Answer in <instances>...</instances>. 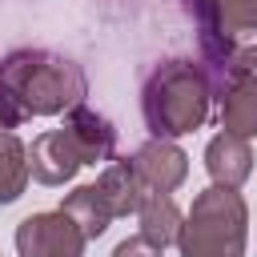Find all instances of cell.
<instances>
[{
    "mask_svg": "<svg viewBox=\"0 0 257 257\" xmlns=\"http://www.w3.org/2000/svg\"><path fill=\"white\" fill-rule=\"evenodd\" d=\"M0 84L12 92V100L20 104L24 116H56L68 112L84 100L88 80L84 72L44 48H20L12 56H4L0 64Z\"/></svg>",
    "mask_w": 257,
    "mask_h": 257,
    "instance_id": "obj_1",
    "label": "cell"
},
{
    "mask_svg": "<svg viewBox=\"0 0 257 257\" xmlns=\"http://www.w3.org/2000/svg\"><path fill=\"white\" fill-rule=\"evenodd\" d=\"M209 76L193 60H165L149 72L141 88V112L157 141L185 137L205 124L209 116Z\"/></svg>",
    "mask_w": 257,
    "mask_h": 257,
    "instance_id": "obj_2",
    "label": "cell"
},
{
    "mask_svg": "<svg viewBox=\"0 0 257 257\" xmlns=\"http://www.w3.org/2000/svg\"><path fill=\"white\" fill-rule=\"evenodd\" d=\"M249 209L237 189H205L197 193L193 209L181 217L177 249L181 257H245L249 237Z\"/></svg>",
    "mask_w": 257,
    "mask_h": 257,
    "instance_id": "obj_3",
    "label": "cell"
},
{
    "mask_svg": "<svg viewBox=\"0 0 257 257\" xmlns=\"http://www.w3.org/2000/svg\"><path fill=\"white\" fill-rule=\"evenodd\" d=\"M221 96V128L233 137H257V44L237 48L213 84Z\"/></svg>",
    "mask_w": 257,
    "mask_h": 257,
    "instance_id": "obj_4",
    "label": "cell"
},
{
    "mask_svg": "<svg viewBox=\"0 0 257 257\" xmlns=\"http://www.w3.org/2000/svg\"><path fill=\"white\" fill-rule=\"evenodd\" d=\"M84 233L68 213H32L16 225V253L20 257H80Z\"/></svg>",
    "mask_w": 257,
    "mask_h": 257,
    "instance_id": "obj_5",
    "label": "cell"
},
{
    "mask_svg": "<svg viewBox=\"0 0 257 257\" xmlns=\"http://www.w3.org/2000/svg\"><path fill=\"white\" fill-rule=\"evenodd\" d=\"M80 149L68 128H48L28 145V177L40 185H64L80 169Z\"/></svg>",
    "mask_w": 257,
    "mask_h": 257,
    "instance_id": "obj_6",
    "label": "cell"
},
{
    "mask_svg": "<svg viewBox=\"0 0 257 257\" xmlns=\"http://www.w3.org/2000/svg\"><path fill=\"white\" fill-rule=\"evenodd\" d=\"M133 169H137V177H141V185H145L149 193H173V189L189 177V157H185L173 141H157V137H153L149 145L137 149Z\"/></svg>",
    "mask_w": 257,
    "mask_h": 257,
    "instance_id": "obj_7",
    "label": "cell"
},
{
    "mask_svg": "<svg viewBox=\"0 0 257 257\" xmlns=\"http://www.w3.org/2000/svg\"><path fill=\"white\" fill-rule=\"evenodd\" d=\"M64 128L72 133L84 165H108V161H116V133H112V124H108L100 112H92L88 104L68 108Z\"/></svg>",
    "mask_w": 257,
    "mask_h": 257,
    "instance_id": "obj_8",
    "label": "cell"
},
{
    "mask_svg": "<svg viewBox=\"0 0 257 257\" xmlns=\"http://www.w3.org/2000/svg\"><path fill=\"white\" fill-rule=\"evenodd\" d=\"M205 169L213 177V185L221 189H241L253 173V149L245 137H233V133H217L209 145H205Z\"/></svg>",
    "mask_w": 257,
    "mask_h": 257,
    "instance_id": "obj_9",
    "label": "cell"
},
{
    "mask_svg": "<svg viewBox=\"0 0 257 257\" xmlns=\"http://www.w3.org/2000/svg\"><path fill=\"white\" fill-rule=\"evenodd\" d=\"M137 221H141V237L157 249L173 245L177 233H181V209H177L173 193H145L141 209H137Z\"/></svg>",
    "mask_w": 257,
    "mask_h": 257,
    "instance_id": "obj_10",
    "label": "cell"
},
{
    "mask_svg": "<svg viewBox=\"0 0 257 257\" xmlns=\"http://www.w3.org/2000/svg\"><path fill=\"white\" fill-rule=\"evenodd\" d=\"M96 189L104 193L112 217H128V213H137V209H141V197L149 193V189L141 185L133 161H108L104 173H100V181H96Z\"/></svg>",
    "mask_w": 257,
    "mask_h": 257,
    "instance_id": "obj_11",
    "label": "cell"
},
{
    "mask_svg": "<svg viewBox=\"0 0 257 257\" xmlns=\"http://www.w3.org/2000/svg\"><path fill=\"white\" fill-rule=\"evenodd\" d=\"M60 213H68V217L76 221V229L84 233V241L100 237V233L108 229V221H112V209H108V201H104V193H100L96 185H80V189H72V193L64 197Z\"/></svg>",
    "mask_w": 257,
    "mask_h": 257,
    "instance_id": "obj_12",
    "label": "cell"
},
{
    "mask_svg": "<svg viewBox=\"0 0 257 257\" xmlns=\"http://www.w3.org/2000/svg\"><path fill=\"white\" fill-rule=\"evenodd\" d=\"M28 185V149L16 133H0V205L16 201Z\"/></svg>",
    "mask_w": 257,
    "mask_h": 257,
    "instance_id": "obj_13",
    "label": "cell"
},
{
    "mask_svg": "<svg viewBox=\"0 0 257 257\" xmlns=\"http://www.w3.org/2000/svg\"><path fill=\"white\" fill-rule=\"evenodd\" d=\"M20 120H28V116L20 112V104L12 100V92H8L4 84H0V133H12V128H16Z\"/></svg>",
    "mask_w": 257,
    "mask_h": 257,
    "instance_id": "obj_14",
    "label": "cell"
},
{
    "mask_svg": "<svg viewBox=\"0 0 257 257\" xmlns=\"http://www.w3.org/2000/svg\"><path fill=\"white\" fill-rule=\"evenodd\" d=\"M112 257H165V249L149 245L145 237H128V241H120V245L112 249Z\"/></svg>",
    "mask_w": 257,
    "mask_h": 257,
    "instance_id": "obj_15",
    "label": "cell"
}]
</instances>
